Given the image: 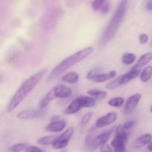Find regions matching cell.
I'll use <instances>...</instances> for the list:
<instances>
[{
    "label": "cell",
    "instance_id": "16",
    "mask_svg": "<svg viewBox=\"0 0 152 152\" xmlns=\"http://www.w3.org/2000/svg\"><path fill=\"white\" fill-rule=\"evenodd\" d=\"M79 80H80V75L78 73L75 72V71H70V72L66 73L61 78V80L62 82L69 83V84H75V83H78Z\"/></svg>",
    "mask_w": 152,
    "mask_h": 152
},
{
    "label": "cell",
    "instance_id": "5",
    "mask_svg": "<svg viewBox=\"0 0 152 152\" xmlns=\"http://www.w3.org/2000/svg\"><path fill=\"white\" fill-rule=\"evenodd\" d=\"M50 90L53 92L55 98L59 99H66L70 97L73 94V91L71 88L65 86L63 84H58L51 88Z\"/></svg>",
    "mask_w": 152,
    "mask_h": 152
},
{
    "label": "cell",
    "instance_id": "13",
    "mask_svg": "<svg viewBox=\"0 0 152 152\" xmlns=\"http://www.w3.org/2000/svg\"><path fill=\"white\" fill-rule=\"evenodd\" d=\"M152 141V135L151 134H144L137 138L134 142V146L136 148H140L148 145Z\"/></svg>",
    "mask_w": 152,
    "mask_h": 152
},
{
    "label": "cell",
    "instance_id": "8",
    "mask_svg": "<svg viewBox=\"0 0 152 152\" xmlns=\"http://www.w3.org/2000/svg\"><path fill=\"white\" fill-rule=\"evenodd\" d=\"M113 129H110V130L104 132L102 133L99 134L97 136L95 137L94 140L93 142V149L100 147L103 144H105L108 142V141L111 139V137L113 133Z\"/></svg>",
    "mask_w": 152,
    "mask_h": 152
},
{
    "label": "cell",
    "instance_id": "22",
    "mask_svg": "<svg viewBox=\"0 0 152 152\" xmlns=\"http://www.w3.org/2000/svg\"><path fill=\"white\" fill-rule=\"evenodd\" d=\"M135 61H136V56L132 53L127 52V53H123V55L122 56V63L126 65H132V64L134 63Z\"/></svg>",
    "mask_w": 152,
    "mask_h": 152
},
{
    "label": "cell",
    "instance_id": "29",
    "mask_svg": "<svg viewBox=\"0 0 152 152\" xmlns=\"http://www.w3.org/2000/svg\"><path fill=\"white\" fill-rule=\"evenodd\" d=\"M106 0H94L91 3V8L94 11H98L102 8Z\"/></svg>",
    "mask_w": 152,
    "mask_h": 152
},
{
    "label": "cell",
    "instance_id": "12",
    "mask_svg": "<svg viewBox=\"0 0 152 152\" xmlns=\"http://www.w3.org/2000/svg\"><path fill=\"white\" fill-rule=\"evenodd\" d=\"M117 75V71H115V70H111V71H108L107 73H101V74H98L92 81L96 83H102L105 81H108V80H113L114 78H115Z\"/></svg>",
    "mask_w": 152,
    "mask_h": 152
},
{
    "label": "cell",
    "instance_id": "17",
    "mask_svg": "<svg viewBox=\"0 0 152 152\" xmlns=\"http://www.w3.org/2000/svg\"><path fill=\"white\" fill-rule=\"evenodd\" d=\"M82 108H83L80 105V102L77 98L74 101H72V102L65 108V111H64V114H66V115H72V114L79 112Z\"/></svg>",
    "mask_w": 152,
    "mask_h": 152
},
{
    "label": "cell",
    "instance_id": "33",
    "mask_svg": "<svg viewBox=\"0 0 152 152\" xmlns=\"http://www.w3.org/2000/svg\"><path fill=\"white\" fill-rule=\"evenodd\" d=\"M27 152H45L44 150L41 149L39 147L35 146V145H30L28 147V148L26 149Z\"/></svg>",
    "mask_w": 152,
    "mask_h": 152
},
{
    "label": "cell",
    "instance_id": "31",
    "mask_svg": "<svg viewBox=\"0 0 152 152\" xmlns=\"http://www.w3.org/2000/svg\"><path fill=\"white\" fill-rule=\"evenodd\" d=\"M135 125H136V122L134 120H128L126 123H123V126L126 130H129V129L133 128Z\"/></svg>",
    "mask_w": 152,
    "mask_h": 152
},
{
    "label": "cell",
    "instance_id": "28",
    "mask_svg": "<svg viewBox=\"0 0 152 152\" xmlns=\"http://www.w3.org/2000/svg\"><path fill=\"white\" fill-rule=\"evenodd\" d=\"M101 68H93V69L91 70L90 71H88L86 75V79L88 80H93L98 74H101Z\"/></svg>",
    "mask_w": 152,
    "mask_h": 152
},
{
    "label": "cell",
    "instance_id": "25",
    "mask_svg": "<svg viewBox=\"0 0 152 152\" xmlns=\"http://www.w3.org/2000/svg\"><path fill=\"white\" fill-rule=\"evenodd\" d=\"M125 102V99L121 96L112 98L108 102V105L113 108H121Z\"/></svg>",
    "mask_w": 152,
    "mask_h": 152
},
{
    "label": "cell",
    "instance_id": "32",
    "mask_svg": "<svg viewBox=\"0 0 152 152\" xmlns=\"http://www.w3.org/2000/svg\"><path fill=\"white\" fill-rule=\"evenodd\" d=\"M139 41L141 45H145L148 41V36L146 34H141L139 36Z\"/></svg>",
    "mask_w": 152,
    "mask_h": 152
},
{
    "label": "cell",
    "instance_id": "2",
    "mask_svg": "<svg viewBox=\"0 0 152 152\" xmlns=\"http://www.w3.org/2000/svg\"><path fill=\"white\" fill-rule=\"evenodd\" d=\"M128 2H129V0L120 1L115 13L113 15L112 18L102 33V37L99 40L100 47H104L108 45L114 38L125 17L128 7Z\"/></svg>",
    "mask_w": 152,
    "mask_h": 152
},
{
    "label": "cell",
    "instance_id": "21",
    "mask_svg": "<svg viewBox=\"0 0 152 152\" xmlns=\"http://www.w3.org/2000/svg\"><path fill=\"white\" fill-rule=\"evenodd\" d=\"M95 131L94 128H91L88 132L87 136H86V141H85V145L88 148H93V142L95 138Z\"/></svg>",
    "mask_w": 152,
    "mask_h": 152
},
{
    "label": "cell",
    "instance_id": "36",
    "mask_svg": "<svg viewBox=\"0 0 152 152\" xmlns=\"http://www.w3.org/2000/svg\"><path fill=\"white\" fill-rule=\"evenodd\" d=\"M60 120V117H59V116H53V117H52L51 118V121H56V120Z\"/></svg>",
    "mask_w": 152,
    "mask_h": 152
},
{
    "label": "cell",
    "instance_id": "18",
    "mask_svg": "<svg viewBox=\"0 0 152 152\" xmlns=\"http://www.w3.org/2000/svg\"><path fill=\"white\" fill-rule=\"evenodd\" d=\"M126 141L114 137V138L111 142V146L112 147L114 152H125L126 151Z\"/></svg>",
    "mask_w": 152,
    "mask_h": 152
},
{
    "label": "cell",
    "instance_id": "27",
    "mask_svg": "<svg viewBox=\"0 0 152 152\" xmlns=\"http://www.w3.org/2000/svg\"><path fill=\"white\" fill-rule=\"evenodd\" d=\"M120 86H121V83H120V77H117L114 80H111L110 83H108L105 86V88L107 89H109V90H112V89H115L120 87Z\"/></svg>",
    "mask_w": 152,
    "mask_h": 152
},
{
    "label": "cell",
    "instance_id": "38",
    "mask_svg": "<svg viewBox=\"0 0 152 152\" xmlns=\"http://www.w3.org/2000/svg\"><path fill=\"white\" fill-rule=\"evenodd\" d=\"M150 111H151V113H152V105L151 106V108H150Z\"/></svg>",
    "mask_w": 152,
    "mask_h": 152
},
{
    "label": "cell",
    "instance_id": "11",
    "mask_svg": "<svg viewBox=\"0 0 152 152\" xmlns=\"http://www.w3.org/2000/svg\"><path fill=\"white\" fill-rule=\"evenodd\" d=\"M140 73L141 71L140 69H133V68H132V70L120 76V83H121V86L127 84L128 83L131 82L132 80L137 79L138 77H140Z\"/></svg>",
    "mask_w": 152,
    "mask_h": 152
},
{
    "label": "cell",
    "instance_id": "10",
    "mask_svg": "<svg viewBox=\"0 0 152 152\" xmlns=\"http://www.w3.org/2000/svg\"><path fill=\"white\" fill-rule=\"evenodd\" d=\"M66 127V122L63 120H59L56 121H51L45 126V131L53 133H58L64 130Z\"/></svg>",
    "mask_w": 152,
    "mask_h": 152
},
{
    "label": "cell",
    "instance_id": "26",
    "mask_svg": "<svg viewBox=\"0 0 152 152\" xmlns=\"http://www.w3.org/2000/svg\"><path fill=\"white\" fill-rule=\"evenodd\" d=\"M28 147V145L26 143L20 142V143H16L12 145V146H10L9 148V150L11 152H21L23 151H26Z\"/></svg>",
    "mask_w": 152,
    "mask_h": 152
},
{
    "label": "cell",
    "instance_id": "19",
    "mask_svg": "<svg viewBox=\"0 0 152 152\" xmlns=\"http://www.w3.org/2000/svg\"><path fill=\"white\" fill-rule=\"evenodd\" d=\"M152 77V66L148 65L145 67L142 71H141L140 75V80L142 83H147L149 81Z\"/></svg>",
    "mask_w": 152,
    "mask_h": 152
},
{
    "label": "cell",
    "instance_id": "23",
    "mask_svg": "<svg viewBox=\"0 0 152 152\" xmlns=\"http://www.w3.org/2000/svg\"><path fill=\"white\" fill-rule=\"evenodd\" d=\"M126 129L123 128V125H119L115 129V137L120 140L127 142L128 140V134Z\"/></svg>",
    "mask_w": 152,
    "mask_h": 152
},
{
    "label": "cell",
    "instance_id": "9",
    "mask_svg": "<svg viewBox=\"0 0 152 152\" xmlns=\"http://www.w3.org/2000/svg\"><path fill=\"white\" fill-rule=\"evenodd\" d=\"M44 113L42 111L38 110H25L22 111L18 113L16 117L19 120H31V119H35L41 117L43 116Z\"/></svg>",
    "mask_w": 152,
    "mask_h": 152
},
{
    "label": "cell",
    "instance_id": "3",
    "mask_svg": "<svg viewBox=\"0 0 152 152\" xmlns=\"http://www.w3.org/2000/svg\"><path fill=\"white\" fill-rule=\"evenodd\" d=\"M94 52V48L93 47H88L84 49L79 50V51L76 52L74 54L71 55V56H68L65 58V59L59 62L49 74L47 80L48 81H51V80H54V79L57 78L59 76L65 73L67 70L71 68L74 65H77L79 62H82L86 58L90 56L92 53Z\"/></svg>",
    "mask_w": 152,
    "mask_h": 152
},
{
    "label": "cell",
    "instance_id": "15",
    "mask_svg": "<svg viewBox=\"0 0 152 152\" xmlns=\"http://www.w3.org/2000/svg\"><path fill=\"white\" fill-rule=\"evenodd\" d=\"M79 102H80V105L82 108H92L96 105V99L92 97V96H81L77 97Z\"/></svg>",
    "mask_w": 152,
    "mask_h": 152
},
{
    "label": "cell",
    "instance_id": "7",
    "mask_svg": "<svg viewBox=\"0 0 152 152\" xmlns=\"http://www.w3.org/2000/svg\"><path fill=\"white\" fill-rule=\"evenodd\" d=\"M141 98H142V94L140 93L134 94L132 95L129 96L126 100V104H125L124 108V112L126 114H130L134 111L136 107L139 104Z\"/></svg>",
    "mask_w": 152,
    "mask_h": 152
},
{
    "label": "cell",
    "instance_id": "20",
    "mask_svg": "<svg viewBox=\"0 0 152 152\" xmlns=\"http://www.w3.org/2000/svg\"><path fill=\"white\" fill-rule=\"evenodd\" d=\"M58 136L56 135H48V136H45L42 137H40L37 140V142L39 145H53L54 142L56 141V138Z\"/></svg>",
    "mask_w": 152,
    "mask_h": 152
},
{
    "label": "cell",
    "instance_id": "35",
    "mask_svg": "<svg viewBox=\"0 0 152 152\" xmlns=\"http://www.w3.org/2000/svg\"><path fill=\"white\" fill-rule=\"evenodd\" d=\"M145 7L148 10H150V11H152V0H150L148 3L145 5Z\"/></svg>",
    "mask_w": 152,
    "mask_h": 152
},
{
    "label": "cell",
    "instance_id": "14",
    "mask_svg": "<svg viewBox=\"0 0 152 152\" xmlns=\"http://www.w3.org/2000/svg\"><path fill=\"white\" fill-rule=\"evenodd\" d=\"M152 60V52H148L144 53L143 55L140 57L134 66H133V69H140L142 67L145 66L146 65L149 64Z\"/></svg>",
    "mask_w": 152,
    "mask_h": 152
},
{
    "label": "cell",
    "instance_id": "34",
    "mask_svg": "<svg viewBox=\"0 0 152 152\" xmlns=\"http://www.w3.org/2000/svg\"><path fill=\"white\" fill-rule=\"evenodd\" d=\"M109 9H110L109 4H108V3L105 2V4H104V5L102 7V8L100 9V10H101V12H102L103 14H105V13H107L108 11H109Z\"/></svg>",
    "mask_w": 152,
    "mask_h": 152
},
{
    "label": "cell",
    "instance_id": "37",
    "mask_svg": "<svg viewBox=\"0 0 152 152\" xmlns=\"http://www.w3.org/2000/svg\"><path fill=\"white\" fill-rule=\"evenodd\" d=\"M147 148H148V151H152V141L150 143L148 144V146H147Z\"/></svg>",
    "mask_w": 152,
    "mask_h": 152
},
{
    "label": "cell",
    "instance_id": "39",
    "mask_svg": "<svg viewBox=\"0 0 152 152\" xmlns=\"http://www.w3.org/2000/svg\"><path fill=\"white\" fill-rule=\"evenodd\" d=\"M151 45H152V40H151Z\"/></svg>",
    "mask_w": 152,
    "mask_h": 152
},
{
    "label": "cell",
    "instance_id": "30",
    "mask_svg": "<svg viewBox=\"0 0 152 152\" xmlns=\"http://www.w3.org/2000/svg\"><path fill=\"white\" fill-rule=\"evenodd\" d=\"M92 117H93V112H91V111H88V112L86 113L83 116L81 120H80V125L82 126H86L90 122V120H91Z\"/></svg>",
    "mask_w": 152,
    "mask_h": 152
},
{
    "label": "cell",
    "instance_id": "1",
    "mask_svg": "<svg viewBox=\"0 0 152 152\" xmlns=\"http://www.w3.org/2000/svg\"><path fill=\"white\" fill-rule=\"evenodd\" d=\"M47 70L42 69L38 71L35 74L31 76L28 79H27L18 88L16 93L13 94L12 98L10 99V102L7 108V111L8 113L12 112L16 109L18 106L22 102V101L25 99L27 96L37 87V85L40 83L43 79L44 76L45 75Z\"/></svg>",
    "mask_w": 152,
    "mask_h": 152
},
{
    "label": "cell",
    "instance_id": "24",
    "mask_svg": "<svg viewBox=\"0 0 152 152\" xmlns=\"http://www.w3.org/2000/svg\"><path fill=\"white\" fill-rule=\"evenodd\" d=\"M87 94L89 96H92L96 99H103L107 96V92L103 91L96 90V89H91V90L88 91Z\"/></svg>",
    "mask_w": 152,
    "mask_h": 152
},
{
    "label": "cell",
    "instance_id": "6",
    "mask_svg": "<svg viewBox=\"0 0 152 152\" xmlns=\"http://www.w3.org/2000/svg\"><path fill=\"white\" fill-rule=\"evenodd\" d=\"M117 119V114L115 112H109L105 115L97 119L95 123V127L96 129H102L104 127L110 126L115 123Z\"/></svg>",
    "mask_w": 152,
    "mask_h": 152
},
{
    "label": "cell",
    "instance_id": "4",
    "mask_svg": "<svg viewBox=\"0 0 152 152\" xmlns=\"http://www.w3.org/2000/svg\"><path fill=\"white\" fill-rule=\"evenodd\" d=\"M74 133V127L68 128L67 130H65V132H64L63 133L61 134L59 136H58V137L56 138L54 143L52 145L53 148L56 150L62 149V148H65V147L68 145V143H69L70 140L72 137Z\"/></svg>",
    "mask_w": 152,
    "mask_h": 152
}]
</instances>
